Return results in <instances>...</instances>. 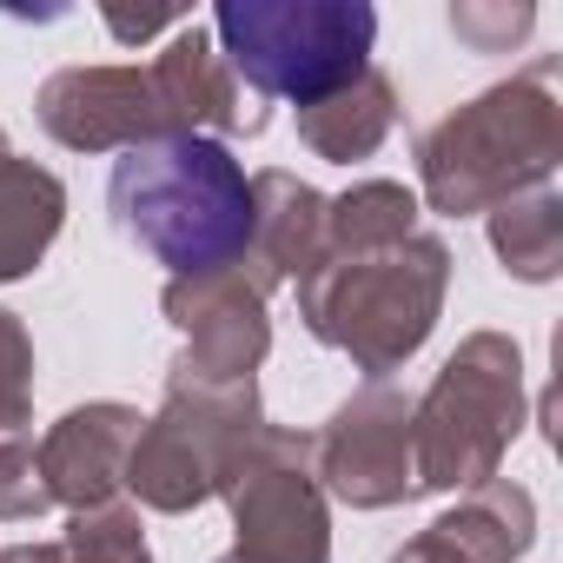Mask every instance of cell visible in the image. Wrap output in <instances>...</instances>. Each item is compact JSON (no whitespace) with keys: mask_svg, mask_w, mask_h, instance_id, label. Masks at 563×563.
Here are the masks:
<instances>
[{"mask_svg":"<svg viewBox=\"0 0 563 563\" xmlns=\"http://www.w3.org/2000/svg\"><path fill=\"white\" fill-rule=\"evenodd\" d=\"M113 219L173 272L225 265L252 232V186L225 146L166 133L113 166Z\"/></svg>","mask_w":563,"mask_h":563,"instance_id":"6da1fadb","label":"cell"},{"mask_svg":"<svg viewBox=\"0 0 563 563\" xmlns=\"http://www.w3.org/2000/svg\"><path fill=\"white\" fill-rule=\"evenodd\" d=\"M219 34L232 67L258 93H286L299 107H319L345 93L365 74L378 14L372 8H325V0H299V8H219Z\"/></svg>","mask_w":563,"mask_h":563,"instance_id":"7a4b0ae2","label":"cell"}]
</instances>
